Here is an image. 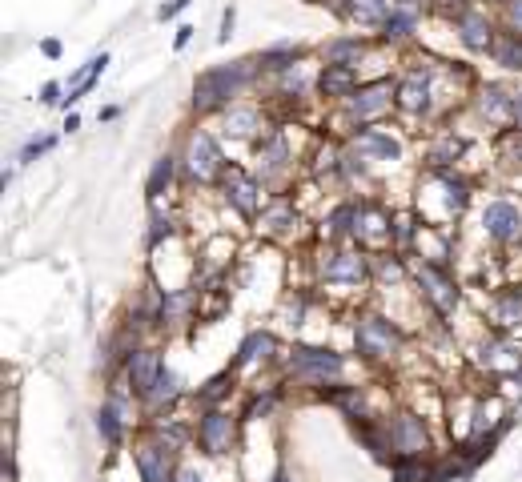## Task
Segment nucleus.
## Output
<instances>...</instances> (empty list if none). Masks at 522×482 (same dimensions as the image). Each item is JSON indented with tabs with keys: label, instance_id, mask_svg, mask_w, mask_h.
Returning a JSON list of instances; mask_svg holds the SVG:
<instances>
[{
	"label": "nucleus",
	"instance_id": "f257e3e1",
	"mask_svg": "<svg viewBox=\"0 0 522 482\" xmlns=\"http://www.w3.org/2000/svg\"><path fill=\"white\" fill-rule=\"evenodd\" d=\"M249 61H237V65H217V69H209V73H201L197 77V89H193V105L205 113V109H217V105H225L241 85H245V77H249V69H245Z\"/></svg>",
	"mask_w": 522,
	"mask_h": 482
},
{
	"label": "nucleus",
	"instance_id": "f03ea898",
	"mask_svg": "<svg viewBox=\"0 0 522 482\" xmlns=\"http://www.w3.org/2000/svg\"><path fill=\"white\" fill-rule=\"evenodd\" d=\"M290 370H294V378H302V382H334V378L346 370V362H342V354H334V350L298 346L294 358H290Z\"/></svg>",
	"mask_w": 522,
	"mask_h": 482
},
{
	"label": "nucleus",
	"instance_id": "7ed1b4c3",
	"mask_svg": "<svg viewBox=\"0 0 522 482\" xmlns=\"http://www.w3.org/2000/svg\"><path fill=\"white\" fill-rule=\"evenodd\" d=\"M354 338H358V350H362L366 358H390V354L398 350V342H402L398 326L386 322V318H378V314L362 318L358 330H354Z\"/></svg>",
	"mask_w": 522,
	"mask_h": 482
},
{
	"label": "nucleus",
	"instance_id": "20e7f679",
	"mask_svg": "<svg viewBox=\"0 0 522 482\" xmlns=\"http://www.w3.org/2000/svg\"><path fill=\"white\" fill-rule=\"evenodd\" d=\"M137 470H141V482H177L173 446H169L165 438L141 442V446H137Z\"/></svg>",
	"mask_w": 522,
	"mask_h": 482
},
{
	"label": "nucleus",
	"instance_id": "39448f33",
	"mask_svg": "<svg viewBox=\"0 0 522 482\" xmlns=\"http://www.w3.org/2000/svg\"><path fill=\"white\" fill-rule=\"evenodd\" d=\"M221 153H217V141L209 133H193L189 137V153H185V169L193 181H213L221 173Z\"/></svg>",
	"mask_w": 522,
	"mask_h": 482
},
{
	"label": "nucleus",
	"instance_id": "423d86ee",
	"mask_svg": "<svg viewBox=\"0 0 522 482\" xmlns=\"http://www.w3.org/2000/svg\"><path fill=\"white\" fill-rule=\"evenodd\" d=\"M418 286L426 290L430 306H434L442 318L454 314V306H458V290H454V282H450V274H446L442 266H434V262L418 266Z\"/></svg>",
	"mask_w": 522,
	"mask_h": 482
},
{
	"label": "nucleus",
	"instance_id": "0eeeda50",
	"mask_svg": "<svg viewBox=\"0 0 522 482\" xmlns=\"http://www.w3.org/2000/svg\"><path fill=\"white\" fill-rule=\"evenodd\" d=\"M197 442H201V450L213 454V458L229 454V446H233V418H229L221 406H213V410L197 422Z\"/></svg>",
	"mask_w": 522,
	"mask_h": 482
},
{
	"label": "nucleus",
	"instance_id": "6e6552de",
	"mask_svg": "<svg viewBox=\"0 0 522 482\" xmlns=\"http://www.w3.org/2000/svg\"><path fill=\"white\" fill-rule=\"evenodd\" d=\"M390 438H394V454H414L422 458L430 450V430L418 414H398L394 426H390Z\"/></svg>",
	"mask_w": 522,
	"mask_h": 482
},
{
	"label": "nucleus",
	"instance_id": "1a4fd4ad",
	"mask_svg": "<svg viewBox=\"0 0 522 482\" xmlns=\"http://www.w3.org/2000/svg\"><path fill=\"white\" fill-rule=\"evenodd\" d=\"M482 225H486V233L494 241H510V237L522 233V209L514 201H490L482 209Z\"/></svg>",
	"mask_w": 522,
	"mask_h": 482
},
{
	"label": "nucleus",
	"instance_id": "9d476101",
	"mask_svg": "<svg viewBox=\"0 0 522 482\" xmlns=\"http://www.w3.org/2000/svg\"><path fill=\"white\" fill-rule=\"evenodd\" d=\"M394 97H398V89H394L390 81L366 85V89H358V93L350 97V117H358V121H370V117L386 113V109L394 105Z\"/></svg>",
	"mask_w": 522,
	"mask_h": 482
},
{
	"label": "nucleus",
	"instance_id": "9b49d317",
	"mask_svg": "<svg viewBox=\"0 0 522 482\" xmlns=\"http://www.w3.org/2000/svg\"><path fill=\"white\" fill-rule=\"evenodd\" d=\"M161 370H165V362H161L157 350H133L129 354V382H133L137 394H149V386L161 378Z\"/></svg>",
	"mask_w": 522,
	"mask_h": 482
},
{
	"label": "nucleus",
	"instance_id": "f8f14e48",
	"mask_svg": "<svg viewBox=\"0 0 522 482\" xmlns=\"http://www.w3.org/2000/svg\"><path fill=\"white\" fill-rule=\"evenodd\" d=\"M322 278L330 286H358L366 278V258H358V254H334L322 266Z\"/></svg>",
	"mask_w": 522,
	"mask_h": 482
},
{
	"label": "nucleus",
	"instance_id": "ddd939ff",
	"mask_svg": "<svg viewBox=\"0 0 522 482\" xmlns=\"http://www.w3.org/2000/svg\"><path fill=\"white\" fill-rule=\"evenodd\" d=\"M225 197L237 205V213H257V205H261V193H257V181L253 177H245L241 169H229V177H225Z\"/></svg>",
	"mask_w": 522,
	"mask_h": 482
},
{
	"label": "nucleus",
	"instance_id": "4468645a",
	"mask_svg": "<svg viewBox=\"0 0 522 482\" xmlns=\"http://www.w3.org/2000/svg\"><path fill=\"white\" fill-rule=\"evenodd\" d=\"M354 149H358L362 157H370V161H398V157H402V145H398L390 133H378V129H366V133L354 141Z\"/></svg>",
	"mask_w": 522,
	"mask_h": 482
},
{
	"label": "nucleus",
	"instance_id": "2eb2a0df",
	"mask_svg": "<svg viewBox=\"0 0 522 482\" xmlns=\"http://www.w3.org/2000/svg\"><path fill=\"white\" fill-rule=\"evenodd\" d=\"M354 85H358V73L350 65H326L322 77H318V89L322 97H354Z\"/></svg>",
	"mask_w": 522,
	"mask_h": 482
},
{
	"label": "nucleus",
	"instance_id": "dca6fc26",
	"mask_svg": "<svg viewBox=\"0 0 522 482\" xmlns=\"http://www.w3.org/2000/svg\"><path fill=\"white\" fill-rule=\"evenodd\" d=\"M274 350H278L274 334H266V330H253V334H245V342H241V350H237V366H253V362H266V358H270Z\"/></svg>",
	"mask_w": 522,
	"mask_h": 482
},
{
	"label": "nucleus",
	"instance_id": "f3484780",
	"mask_svg": "<svg viewBox=\"0 0 522 482\" xmlns=\"http://www.w3.org/2000/svg\"><path fill=\"white\" fill-rule=\"evenodd\" d=\"M398 105L406 113H426L430 109V85H426L422 73H414V77H406V85H398Z\"/></svg>",
	"mask_w": 522,
	"mask_h": 482
},
{
	"label": "nucleus",
	"instance_id": "a211bd4d",
	"mask_svg": "<svg viewBox=\"0 0 522 482\" xmlns=\"http://www.w3.org/2000/svg\"><path fill=\"white\" fill-rule=\"evenodd\" d=\"M458 29H462V41H466V49H490V21L482 17V13H462L458 17Z\"/></svg>",
	"mask_w": 522,
	"mask_h": 482
},
{
	"label": "nucleus",
	"instance_id": "6ab92c4d",
	"mask_svg": "<svg viewBox=\"0 0 522 482\" xmlns=\"http://www.w3.org/2000/svg\"><path fill=\"white\" fill-rule=\"evenodd\" d=\"M105 65H109V57L101 53V57H93V61H89V65H85V69H81V73L73 77V89H69V97H65V109H69L73 101H81V97H85V93L93 89V81H97V77L105 73Z\"/></svg>",
	"mask_w": 522,
	"mask_h": 482
},
{
	"label": "nucleus",
	"instance_id": "aec40b11",
	"mask_svg": "<svg viewBox=\"0 0 522 482\" xmlns=\"http://www.w3.org/2000/svg\"><path fill=\"white\" fill-rule=\"evenodd\" d=\"M346 13H350L358 25H378V21L386 25V17H390L394 9H390V0H350Z\"/></svg>",
	"mask_w": 522,
	"mask_h": 482
},
{
	"label": "nucleus",
	"instance_id": "412c9836",
	"mask_svg": "<svg viewBox=\"0 0 522 482\" xmlns=\"http://www.w3.org/2000/svg\"><path fill=\"white\" fill-rule=\"evenodd\" d=\"M177 394H181V378H177L173 370H161V378H157V382L149 386V394H141V398H145L149 406H157V410H161V406H169Z\"/></svg>",
	"mask_w": 522,
	"mask_h": 482
},
{
	"label": "nucleus",
	"instance_id": "4be33fe9",
	"mask_svg": "<svg viewBox=\"0 0 522 482\" xmlns=\"http://www.w3.org/2000/svg\"><path fill=\"white\" fill-rule=\"evenodd\" d=\"M482 113L490 121H510L514 117V97H506L498 85H490V89H482Z\"/></svg>",
	"mask_w": 522,
	"mask_h": 482
},
{
	"label": "nucleus",
	"instance_id": "5701e85b",
	"mask_svg": "<svg viewBox=\"0 0 522 482\" xmlns=\"http://www.w3.org/2000/svg\"><path fill=\"white\" fill-rule=\"evenodd\" d=\"M358 237H390V217L378 205L358 209Z\"/></svg>",
	"mask_w": 522,
	"mask_h": 482
},
{
	"label": "nucleus",
	"instance_id": "b1692460",
	"mask_svg": "<svg viewBox=\"0 0 522 482\" xmlns=\"http://www.w3.org/2000/svg\"><path fill=\"white\" fill-rule=\"evenodd\" d=\"M390 478L394 482H426V466L414 454H394L390 458Z\"/></svg>",
	"mask_w": 522,
	"mask_h": 482
},
{
	"label": "nucleus",
	"instance_id": "393cba45",
	"mask_svg": "<svg viewBox=\"0 0 522 482\" xmlns=\"http://www.w3.org/2000/svg\"><path fill=\"white\" fill-rule=\"evenodd\" d=\"M294 225V205L290 201H274L266 213H261V229L266 233H286Z\"/></svg>",
	"mask_w": 522,
	"mask_h": 482
},
{
	"label": "nucleus",
	"instance_id": "a878e982",
	"mask_svg": "<svg viewBox=\"0 0 522 482\" xmlns=\"http://www.w3.org/2000/svg\"><path fill=\"white\" fill-rule=\"evenodd\" d=\"M354 434H358V438H362V442L370 446V454H374V458H382V462H390V446H394V438H390V430L382 434L378 426H370V422H362V426H358Z\"/></svg>",
	"mask_w": 522,
	"mask_h": 482
},
{
	"label": "nucleus",
	"instance_id": "bb28decb",
	"mask_svg": "<svg viewBox=\"0 0 522 482\" xmlns=\"http://www.w3.org/2000/svg\"><path fill=\"white\" fill-rule=\"evenodd\" d=\"M494 322L498 326H522V294L518 290H510L494 302Z\"/></svg>",
	"mask_w": 522,
	"mask_h": 482
},
{
	"label": "nucleus",
	"instance_id": "cd10ccee",
	"mask_svg": "<svg viewBox=\"0 0 522 482\" xmlns=\"http://www.w3.org/2000/svg\"><path fill=\"white\" fill-rule=\"evenodd\" d=\"M257 125H261L257 109H229V113H225V133H229V137H249Z\"/></svg>",
	"mask_w": 522,
	"mask_h": 482
},
{
	"label": "nucleus",
	"instance_id": "c85d7f7f",
	"mask_svg": "<svg viewBox=\"0 0 522 482\" xmlns=\"http://www.w3.org/2000/svg\"><path fill=\"white\" fill-rule=\"evenodd\" d=\"M358 57H362V41H330L326 45V61L330 65H350L354 69Z\"/></svg>",
	"mask_w": 522,
	"mask_h": 482
},
{
	"label": "nucleus",
	"instance_id": "c756f323",
	"mask_svg": "<svg viewBox=\"0 0 522 482\" xmlns=\"http://www.w3.org/2000/svg\"><path fill=\"white\" fill-rule=\"evenodd\" d=\"M173 169H177V161H173V157H157V161H153V173H149V197H161V193L169 189Z\"/></svg>",
	"mask_w": 522,
	"mask_h": 482
},
{
	"label": "nucleus",
	"instance_id": "7c9ffc66",
	"mask_svg": "<svg viewBox=\"0 0 522 482\" xmlns=\"http://www.w3.org/2000/svg\"><path fill=\"white\" fill-rule=\"evenodd\" d=\"M322 402H338L350 418L362 414V390H358V386H346V390H322Z\"/></svg>",
	"mask_w": 522,
	"mask_h": 482
},
{
	"label": "nucleus",
	"instance_id": "2f4dec72",
	"mask_svg": "<svg viewBox=\"0 0 522 482\" xmlns=\"http://www.w3.org/2000/svg\"><path fill=\"white\" fill-rule=\"evenodd\" d=\"M97 430H101V438H105L109 446L121 442V418H117V406H101V410H97Z\"/></svg>",
	"mask_w": 522,
	"mask_h": 482
},
{
	"label": "nucleus",
	"instance_id": "473e14b6",
	"mask_svg": "<svg viewBox=\"0 0 522 482\" xmlns=\"http://www.w3.org/2000/svg\"><path fill=\"white\" fill-rule=\"evenodd\" d=\"M494 57H498V65H506V69H522V45H518V33H514L510 41H502V45L494 49Z\"/></svg>",
	"mask_w": 522,
	"mask_h": 482
},
{
	"label": "nucleus",
	"instance_id": "72a5a7b5",
	"mask_svg": "<svg viewBox=\"0 0 522 482\" xmlns=\"http://www.w3.org/2000/svg\"><path fill=\"white\" fill-rule=\"evenodd\" d=\"M382 29H386V41H398V37H406L414 29V13H390Z\"/></svg>",
	"mask_w": 522,
	"mask_h": 482
},
{
	"label": "nucleus",
	"instance_id": "f704fd0d",
	"mask_svg": "<svg viewBox=\"0 0 522 482\" xmlns=\"http://www.w3.org/2000/svg\"><path fill=\"white\" fill-rule=\"evenodd\" d=\"M229 386H233V378H229V374H221V378H213V382H209V386H205V390H201V394H197V402H201V406H209V410H213V406H217V402H221V394H225V390H229Z\"/></svg>",
	"mask_w": 522,
	"mask_h": 482
},
{
	"label": "nucleus",
	"instance_id": "c9c22d12",
	"mask_svg": "<svg viewBox=\"0 0 522 482\" xmlns=\"http://www.w3.org/2000/svg\"><path fill=\"white\" fill-rule=\"evenodd\" d=\"M261 161H266V169H278V165L286 161V141H282V137H274L266 149H261Z\"/></svg>",
	"mask_w": 522,
	"mask_h": 482
},
{
	"label": "nucleus",
	"instance_id": "e433bc0d",
	"mask_svg": "<svg viewBox=\"0 0 522 482\" xmlns=\"http://www.w3.org/2000/svg\"><path fill=\"white\" fill-rule=\"evenodd\" d=\"M458 149H462V141H454V137H446L434 153H430V161H438V165H446V157H458Z\"/></svg>",
	"mask_w": 522,
	"mask_h": 482
},
{
	"label": "nucleus",
	"instance_id": "4c0bfd02",
	"mask_svg": "<svg viewBox=\"0 0 522 482\" xmlns=\"http://www.w3.org/2000/svg\"><path fill=\"white\" fill-rule=\"evenodd\" d=\"M274 402H278V394H266V398H253V402H249V410H245V418H257V414H270V410H274Z\"/></svg>",
	"mask_w": 522,
	"mask_h": 482
},
{
	"label": "nucleus",
	"instance_id": "58836bf2",
	"mask_svg": "<svg viewBox=\"0 0 522 482\" xmlns=\"http://www.w3.org/2000/svg\"><path fill=\"white\" fill-rule=\"evenodd\" d=\"M53 149V137H41V141H29L25 145V161H33V157H41V153H49Z\"/></svg>",
	"mask_w": 522,
	"mask_h": 482
},
{
	"label": "nucleus",
	"instance_id": "ea45409f",
	"mask_svg": "<svg viewBox=\"0 0 522 482\" xmlns=\"http://www.w3.org/2000/svg\"><path fill=\"white\" fill-rule=\"evenodd\" d=\"M506 9H510V29L522 33V0H506Z\"/></svg>",
	"mask_w": 522,
	"mask_h": 482
},
{
	"label": "nucleus",
	"instance_id": "a19ab883",
	"mask_svg": "<svg viewBox=\"0 0 522 482\" xmlns=\"http://www.w3.org/2000/svg\"><path fill=\"white\" fill-rule=\"evenodd\" d=\"M185 5H189V0H169V5H161V13H157V17H161V21H169V17H177Z\"/></svg>",
	"mask_w": 522,
	"mask_h": 482
},
{
	"label": "nucleus",
	"instance_id": "79ce46f5",
	"mask_svg": "<svg viewBox=\"0 0 522 482\" xmlns=\"http://www.w3.org/2000/svg\"><path fill=\"white\" fill-rule=\"evenodd\" d=\"M57 93H61V85H45V89H41V101H45V105H53V101H57Z\"/></svg>",
	"mask_w": 522,
	"mask_h": 482
},
{
	"label": "nucleus",
	"instance_id": "37998d69",
	"mask_svg": "<svg viewBox=\"0 0 522 482\" xmlns=\"http://www.w3.org/2000/svg\"><path fill=\"white\" fill-rule=\"evenodd\" d=\"M229 33H233V9H229L225 21H221V41H229Z\"/></svg>",
	"mask_w": 522,
	"mask_h": 482
},
{
	"label": "nucleus",
	"instance_id": "c03bdc74",
	"mask_svg": "<svg viewBox=\"0 0 522 482\" xmlns=\"http://www.w3.org/2000/svg\"><path fill=\"white\" fill-rule=\"evenodd\" d=\"M189 37H193V29H189V25H181V29H177V49H185V45H189Z\"/></svg>",
	"mask_w": 522,
	"mask_h": 482
},
{
	"label": "nucleus",
	"instance_id": "a18cd8bd",
	"mask_svg": "<svg viewBox=\"0 0 522 482\" xmlns=\"http://www.w3.org/2000/svg\"><path fill=\"white\" fill-rule=\"evenodd\" d=\"M177 482H201V474L197 470H177Z\"/></svg>",
	"mask_w": 522,
	"mask_h": 482
},
{
	"label": "nucleus",
	"instance_id": "49530a36",
	"mask_svg": "<svg viewBox=\"0 0 522 482\" xmlns=\"http://www.w3.org/2000/svg\"><path fill=\"white\" fill-rule=\"evenodd\" d=\"M514 121H518V125H522V93H518V97H514Z\"/></svg>",
	"mask_w": 522,
	"mask_h": 482
},
{
	"label": "nucleus",
	"instance_id": "de8ad7c7",
	"mask_svg": "<svg viewBox=\"0 0 522 482\" xmlns=\"http://www.w3.org/2000/svg\"><path fill=\"white\" fill-rule=\"evenodd\" d=\"M270 482H290V474H286V470H278V474H274Z\"/></svg>",
	"mask_w": 522,
	"mask_h": 482
}]
</instances>
